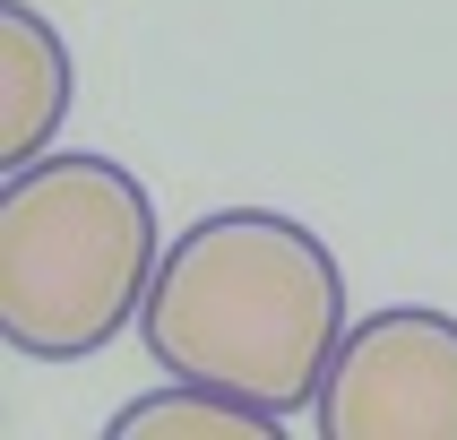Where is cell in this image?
Returning <instances> with one entry per match:
<instances>
[{"instance_id":"obj_4","label":"cell","mask_w":457,"mask_h":440,"mask_svg":"<svg viewBox=\"0 0 457 440\" xmlns=\"http://www.w3.org/2000/svg\"><path fill=\"white\" fill-rule=\"evenodd\" d=\"M70 95H78V70H70L61 26L35 0H0V173L52 155Z\"/></svg>"},{"instance_id":"obj_2","label":"cell","mask_w":457,"mask_h":440,"mask_svg":"<svg viewBox=\"0 0 457 440\" xmlns=\"http://www.w3.org/2000/svg\"><path fill=\"white\" fill-rule=\"evenodd\" d=\"M164 242L147 181L112 155H35L0 181V336L35 362L104 354L147 311Z\"/></svg>"},{"instance_id":"obj_1","label":"cell","mask_w":457,"mask_h":440,"mask_svg":"<svg viewBox=\"0 0 457 440\" xmlns=\"http://www.w3.org/2000/svg\"><path fill=\"white\" fill-rule=\"evenodd\" d=\"M345 268L311 225L277 207H216L181 233L155 294L138 311V336L164 380L233 388L268 414L320 406L337 345H345Z\"/></svg>"},{"instance_id":"obj_5","label":"cell","mask_w":457,"mask_h":440,"mask_svg":"<svg viewBox=\"0 0 457 440\" xmlns=\"http://www.w3.org/2000/svg\"><path fill=\"white\" fill-rule=\"evenodd\" d=\"M285 414L233 397V388H207V380H173V388H147L112 414V440H277Z\"/></svg>"},{"instance_id":"obj_3","label":"cell","mask_w":457,"mask_h":440,"mask_svg":"<svg viewBox=\"0 0 457 440\" xmlns=\"http://www.w3.org/2000/svg\"><path fill=\"white\" fill-rule=\"evenodd\" d=\"M311 423L320 440H457V320L432 303L354 320Z\"/></svg>"}]
</instances>
